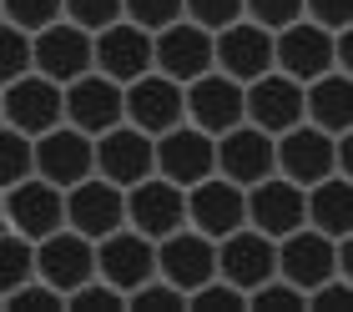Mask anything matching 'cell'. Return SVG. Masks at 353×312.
Wrapping results in <instances>:
<instances>
[{"label": "cell", "instance_id": "cell-29", "mask_svg": "<svg viewBox=\"0 0 353 312\" xmlns=\"http://www.w3.org/2000/svg\"><path fill=\"white\" fill-rule=\"evenodd\" d=\"M36 176V136L6 126L0 131V187H21Z\"/></svg>", "mask_w": 353, "mask_h": 312}, {"label": "cell", "instance_id": "cell-19", "mask_svg": "<svg viewBox=\"0 0 353 312\" xmlns=\"http://www.w3.org/2000/svg\"><path fill=\"white\" fill-rule=\"evenodd\" d=\"M187 211H192V227L197 232H207L212 242L232 237L248 227V187H237L232 176H207V182H197L187 191Z\"/></svg>", "mask_w": 353, "mask_h": 312}, {"label": "cell", "instance_id": "cell-15", "mask_svg": "<svg viewBox=\"0 0 353 312\" xmlns=\"http://www.w3.org/2000/svg\"><path fill=\"white\" fill-rule=\"evenodd\" d=\"M66 217H71L76 232H86L91 242L121 232V227H132V211H126V187L106 182L101 171L86 176L81 187L66 191Z\"/></svg>", "mask_w": 353, "mask_h": 312}, {"label": "cell", "instance_id": "cell-26", "mask_svg": "<svg viewBox=\"0 0 353 312\" xmlns=\"http://www.w3.org/2000/svg\"><path fill=\"white\" fill-rule=\"evenodd\" d=\"M308 227L328 232L333 242H343L353 232V176L333 171L328 182L308 187Z\"/></svg>", "mask_w": 353, "mask_h": 312}, {"label": "cell", "instance_id": "cell-30", "mask_svg": "<svg viewBox=\"0 0 353 312\" xmlns=\"http://www.w3.org/2000/svg\"><path fill=\"white\" fill-rule=\"evenodd\" d=\"M303 307H313V298L288 277H272L258 292H248V312H303Z\"/></svg>", "mask_w": 353, "mask_h": 312}, {"label": "cell", "instance_id": "cell-11", "mask_svg": "<svg viewBox=\"0 0 353 312\" xmlns=\"http://www.w3.org/2000/svg\"><path fill=\"white\" fill-rule=\"evenodd\" d=\"M217 71H228L243 86L278 71V30H268L258 21H237L228 30H217Z\"/></svg>", "mask_w": 353, "mask_h": 312}, {"label": "cell", "instance_id": "cell-3", "mask_svg": "<svg viewBox=\"0 0 353 312\" xmlns=\"http://www.w3.org/2000/svg\"><path fill=\"white\" fill-rule=\"evenodd\" d=\"M248 222L258 227V232L268 237H293L308 227V187L293 182V176H283V171H272L268 182L258 187H248Z\"/></svg>", "mask_w": 353, "mask_h": 312}, {"label": "cell", "instance_id": "cell-17", "mask_svg": "<svg viewBox=\"0 0 353 312\" xmlns=\"http://www.w3.org/2000/svg\"><path fill=\"white\" fill-rule=\"evenodd\" d=\"M278 171L303 182V187L328 182V176L339 171V136L323 131V126H313V121L283 131L278 136Z\"/></svg>", "mask_w": 353, "mask_h": 312}, {"label": "cell", "instance_id": "cell-36", "mask_svg": "<svg viewBox=\"0 0 353 312\" xmlns=\"http://www.w3.org/2000/svg\"><path fill=\"white\" fill-rule=\"evenodd\" d=\"M126 21L147 30H167L176 21H187V0H126Z\"/></svg>", "mask_w": 353, "mask_h": 312}, {"label": "cell", "instance_id": "cell-10", "mask_svg": "<svg viewBox=\"0 0 353 312\" xmlns=\"http://www.w3.org/2000/svg\"><path fill=\"white\" fill-rule=\"evenodd\" d=\"M187 121L212 131V136H228L232 126L248 121V86L232 81L228 71H207L187 86Z\"/></svg>", "mask_w": 353, "mask_h": 312}, {"label": "cell", "instance_id": "cell-1", "mask_svg": "<svg viewBox=\"0 0 353 312\" xmlns=\"http://www.w3.org/2000/svg\"><path fill=\"white\" fill-rule=\"evenodd\" d=\"M0 116H6V126L26 131V136H46V131L66 126V86L41 76V71H30L21 81H6Z\"/></svg>", "mask_w": 353, "mask_h": 312}, {"label": "cell", "instance_id": "cell-39", "mask_svg": "<svg viewBox=\"0 0 353 312\" xmlns=\"http://www.w3.org/2000/svg\"><path fill=\"white\" fill-rule=\"evenodd\" d=\"M308 15V0H248V21H258L268 30H288Z\"/></svg>", "mask_w": 353, "mask_h": 312}, {"label": "cell", "instance_id": "cell-38", "mask_svg": "<svg viewBox=\"0 0 353 312\" xmlns=\"http://www.w3.org/2000/svg\"><path fill=\"white\" fill-rule=\"evenodd\" d=\"M187 15L207 30H228L237 21H248V0H187Z\"/></svg>", "mask_w": 353, "mask_h": 312}, {"label": "cell", "instance_id": "cell-27", "mask_svg": "<svg viewBox=\"0 0 353 312\" xmlns=\"http://www.w3.org/2000/svg\"><path fill=\"white\" fill-rule=\"evenodd\" d=\"M308 121L343 136L353 131V76L348 71H328L308 86Z\"/></svg>", "mask_w": 353, "mask_h": 312}, {"label": "cell", "instance_id": "cell-2", "mask_svg": "<svg viewBox=\"0 0 353 312\" xmlns=\"http://www.w3.org/2000/svg\"><path fill=\"white\" fill-rule=\"evenodd\" d=\"M0 211H6V227L26 232L30 242H46V237H56L61 227H71V217H66V187L46 182L41 171L30 176V182H21V187H6Z\"/></svg>", "mask_w": 353, "mask_h": 312}, {"label": "cell", "instance_id": "cell-33", "mask_svg": "<svg viewBox=\"0 0 353 312\" xmlns=\"http://www.w3.org/2000/svg\"><path fill=\"white\" fill-rule=\"evenodd\" d=\"M30 71H36V30L6 21V61H0V76H6V81H21V76H30Z\"/></svg>", "mask_w": 353, "mask_h": 312}, {"label": "cell", "instance_id": "cell-37", "mask_svg": "<svg viewBox=\"0 0 353 312\" xmlns=\"http://www.w3.org/2000/svg\"><path fill=\"white\" fill-rule=\"evenodd\" d=\"M66 21L86 25V30H106L126 21V0H66Z\"/></svg>", "mask_w": 353, "mask_h": 312}, {"label": "cell", "instance_id": "cell-28", "mask_svg": "<svg viewBox=\"0 0 353 312\" xmlns=\"http://www.w3.org/2000/svg\"><path fill=\"white\" fill-rule=\"evenodd\" d=\"M41 277V242H30L26 232L6 227L0 232V292H15Z\"/></svg>", "mask_w": 353, "mask_h": 312}, {"label": "cell", "instance_id": "cell-7", "mask_svg": "<svg viewBox=\"0 0 353 312\" xmlns=\"http://www.w3.org/2000/svg\"><path fill=\"white\" fill-rule=\"evenodd\" d=\"M96 71H106L121 86L152 76L157 71V30L137 25V21H117V25L96 30Z\"/></svg>", "mask_w": 353, "mask_h": 312}, {"label": "cell", "instance_id": "cell-6", "mask_svg": "<svg viewBox=\"0 0 353 312\" xmlns=\"http://www.w3.org/2000/svg\"><path fill=\"white\" fill-rule=\"evenodd\" d=\"M126 211H132V227L147 232L152 242H167L172 232L192 227V211H187V187H176L172 176H147L126 191Z\"/></svg>", "mask_w": 353, "mask_h": 312}, {"label": "cell", "instance_id": "cell-35", "mask_svg": "<svg viewBox=\"0 0 353 312\" xmlns=\"http://www.w3.org/2000/svg\"><path fill=\"white\" fill-rule=\"evenodd\" d=\"M71 312H132V307H126L121 287H111L106 277H91L86 287L71 292Z\"/></svg>", "mask_w": 353, "mask_h": 312}, {"label": "cell", "instance_id": "cell-8", "mask_svg": "<svg viewBox=\"0 0 353 312\" xmlns=\"http://www.w3.org/2000/svg\"><path fill=\"white\" fill-rule=\"evenodd\" d=\"M157 71L182 81V86H192L207 71H217V30L197 25L192 15L167 25V30H157Z\"/></svg>", "mask_w": 353, "mask_h": 312}, {"label": "cell", "instance_id": "cell-12", "mask_svg": "<svg viewBox=\"0 0 353 312\" xmlns=\"http://www.w3.org/2000/svg\"><path fill=\"white\" fill-rule=\"evenodd\" d=\"M36 71L71 86L96 71V30L76 25V21H56L36 36Z\"/></svg>", "mask_w": 353, "mask_h": 312}, {"label": "cell", "instance_id": "cell-18", "mask_svg": "<svg viewBox=\"0 0 353 312\" xmlns=\"http://www.w3.org/2000/svg\"><path fill=\"white\" fill-rule=\"evenodd\" d=\"M217 171L232 176L237 187H258L278 171V136L263 126H232L228 136H217Z\"/></svg>", "mask_w": 353, "mask_h": 312}, {"label": "cell", "instance_id": "cell-20", "mask_svg": "<svg viewBox=\"0 0 353 312\" xmlns=\"http://www.w3.org/2000/svg\"><path fill=\"white\" fill-rule=\"evenodd\" d=\"M126 121L152 131V136L176 131L187 121V86L172 81V76H162V71L132 81V86H126Z\"/></svg>", "mask_w": 353, "mask_h": 312}, {"label": "cell", "instance_id": "cell-43", "mask_svg": "<svg viewBox=\"0 0 353 312\" xmlns=\"http://www.w3.org/2000/svg\"><path fill=\"white\" fill-rule=\"evenodd\" d=\"M339 71H348V76H353V25H348V30H339Z\"/></svg>", "mask_w": 353, "mask_h": 312}, {"label": "cell", "instance_id": "cell-24", "mask_svg": "<svg viewBox=\"0 0 353 312\" xmlns=\"http://www.w3.org/2000/svg\"><path fill=\"white\" fill-rule=\"evenodd\" d=\"M157 262H162L167 282H176L192 298L197 287H207L217 277V242L207 232H197V227H182L167 242H157Z\"/></svg>", "mask_w": 353, "mask_h": 312}, {"label": "cell", "instance_id": "cell-34", "mask_svg": "<svg viewBox=\"0 0 353 312\" xmlns=\"http://www.w3.org/2000/svg\"><path fill=\"white\" fill-rule=\"evenodd\" d=\"M6 21L10 25H26V30H41L66 21V0H6Z\"/></svg>", "mask_w": 353, "mask_h": 312}, {"label": "cell", "instance_id": "cell-21", "mask_svg": "<svg viewBox=\"0 0 353 312\" xmlns=\"http://www.w3.org/2000/svg\"><path fill=\"white\" fill-rule=\"evenodd\" d=\"M278 277L298 282L313 298L323 282L339 277V242H333L328 232H318V227H303V232L283 237L278 242Z\"/></svg>", "mask_w": 353, "mask_h": 312}, {"label": "cell", "instance_id": "cell-32", "mask_svg": "<svg viewBox=\"0 0 353 312\" xmlns=\"http://www.w3.org/2000/svg\"><path fill=\"white\" fill-rule=\"evenodd\" d=\"M126 307H132V312H187L192 298H187V292L176 287V282H167V277L157 272L147 287H137L132 298H126Z\"/></svg>", "mask_w": 353, "mask_h": 312}, {"label": "cell", "instance_id": "cell-14", "mask_svg": "<svg viewBox=\"0 0 353 312\" xmlns=\"http://www.w3.org/2000/svg\"><path fill=\"white\" fill-rule=\"evenodd\" d=\"M36 171L46 182L66 187V191L81 187L86 176H96V136L81 126H71V121L36 136Z\"/></svg>", "mask_w": 353, "mask_h": 312}, {"label": "cell", "instance_id": "cell-22", "mask_svg": "<svg viewBox=\"0 0 353 312\" xmlns=\"http://www.w3.org/2000/svg\"><path fill=\"white\" fill-rule=\"evenodd\" d=\"M248 121L272 131V136L303 126V121H308V86L293 81L288 71H268L263 81L248 86Z\"/></svg>", "mask_w": 353, "mask_h": 312}, {"label": "cell", "instance_id": "cell-16", "mask_svg": "<svg viewBox=\"0 0 353 312\" xmlns=\"http://www.w3.org/2000/svg\"><path fill=\"white\" fill-rule=\"evenodd\" d=\"M157 171L192 191L197 182L217 176V136L202 131V126H192V121H182L176 131L157 136Z\"/></svg>", "mask_w": 353, "mask_h": 312}, {"label": "cell", "instance_id": "cell-44", "mask_svg": "<svg viewBox=\"0 0 353 312\" xmlns=\"http://www.w3.org/2000/svg\"><path fill=\"white\" fill-rule=\"evenodd\" d=\"M339 171L353 176V131H343V136H339Z\"/></svg>", "mask_w": 353, "mask_h": 312}, {"label": "cell", "instance_id": "cell-5", "mask_svg": "<svg viewBox=\"0 0 353 312\" xmlns=\"http://www.w3.org/2000/svg\"><path fill=\"white\" fill-rule=\"evenodd\" d=\"M96 272L106 277L111 287H121L126 298H132L137 287H147L157 272H162V262H157V242L147 232H137V227H121V232H111L96 242Z\"/></svg>", "mask_w": 353, "mask_h": 312}, {"label": "cell", "instance_id": "cell-41", "mask_svg": "<svg viewBox=\"0 0 353 312\" xmlns=\"http://www.w3.org/2000/svg\"><path fill=\"white\" fill-rule=\"evenodd\" d=\"M308 21L328 25V30H348L353 25V0H308Z\"/></svg>", "mask_w": 353, "mask_h": 312}, {"label": "cell", "instance_id": "cell-40", "mask_svg": "<svg viewBox=\"0 0 353 312\" xmlns=\"http://www.w3.org/2000/svg\"><path fill=\"white\" fill-rule=\"evenodd\" d=\"M217 307H228V312H248V292H243V287H232L228 277H212L207 287L192 292V312H217Z\"/></svg>", "mask_w": 353, "mask_h": 312}, {"label": "cell", "instance_id": "cell-13", "mask_svg": "<svg viewBox=\"0 0 353 312\" xmlns=\"http://www.w3.org/2000/svg\"><path fill=\"white\" fill-rule=\"evenodd\" d=\"M217 277H228L232 287L243 292H258L263 282L278 277V237L258 232V227H243V232L222 237L217 242Z\"/></svg>", "mask_w": 353, "mask_h": 312}, {"label": "cell", "instance_id": "cell-25", "mask_svg": "<svg viewBox=\"0 0 353 312\" xmlns=\"http://www.w3.org/2000/svg\"><path fill=\"white\" fill-rule=\"evenodd\" d=\"M41 277L71 298L76 287H86L91 277H101L96 272V242L86 232H76V227H61L56 237L41 242Z\"/></svg>", "mask_w": 353, "mask_h": 312}, {"label": "cell", "instance_id": "cell-31", "mask_svg": "<svg viewBox=\"0 0 353 312\" xmlns=\"http://www.w3.org/2000/svg\"><path fill=\"white\" fill-rule=\"evenodd\" d=\"M6 312H71V298L61 287H51L46 277H36V282L6 292Z\"/></svg>", "mask_w": 353, "mask_h": 312}, {"label": "cell", "instance_id": "cell-45", "mask_svg": "<svg viewBox=\"0 0 353 312\" xmlns=\"http://www.w3.org/2000/svg\"><path fill=\"white\" fill-rule=\"evenodd\" d=\"M339 277H348V282H353V232L339 242Z\"/></svg>", "mask_w": 353, "mask_h": 312}, {"label": "cell", "instance_id": "cell-42", "mask_svg": "<svg viewBox=\"0 0 353 312\" xmlns=\"http://www.w3.org/2000/svg\"><path fill=\"white\" fill-rule=\"evenodd\" d=\"M313 307L323 312V307H353V282L348 277H333V282H323L313 292Z\"/></svg>", "mask_w": 353, "mask_h": 312}, {"label": "cell", "instance_id": "cell-9", "mask_svg": "<svg viewBox=\"0 0 353 312\" xmlns=\"http://www.w3.org/2000/svg\"><path fill=\"white\" fill-rule=\"evenodd\" d=\"M278 71H288L293 81H303V86H313L318 76L339 71V30L318 25L303 15L298 25L278 30Z\"/></svg>", "mask_w": 353, "mask_h": 312}, {"label": "cell", "instance_id": "cell-23", "mask_svg": "<svg viewBox=\"0 0 353 312\" xmlns=\"http://www.w3.org/2000/svg\"><path fill=\"white\" fill-rule=\"evenodd\" d=\"M66 121L91 131V136H106L111 126L126 121V86L111 81L106 71H91L81 81L66 86Z\"/></svg>", "mask_w": 353, "mask_h": 312}, {"label": "cell", "instance_id": "cell-4", "mask_svg": "<svg viewBox=\"0 0 353 312\" xmlns=\"http://www.w3.org/2000/svg\"><path fill=\"white\" fill-rule=\"evenodd\" d=\"M96 171H101L106 182L132 191L137 182L157 176V136L141 131V126H132V121L111 126L106 136H96Z\"/></svg>", "mask_w": 353, "mask_h": 312}]
</instances>
